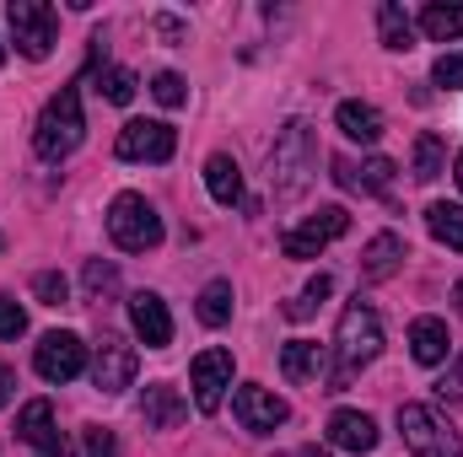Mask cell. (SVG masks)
<instances>
[{
	"mask_svg": "<svg viewBox=\"0 0 463 457\" xmlns=\"http://www.w3.org/2000/svg\"><path fill=\"white\" fill-rule=\"evenodd\" d=\"M383 350V318L355 296L345 312H340V334H335V371H329V393H345L355 382L361 366H372Z\"/></svg>",
	"mask_w": 463,
	"mask_h": 457,
	"instance_id": "1",
	"label": "cell"
},
{
	"mask_svg": "<svg viewBox=\"0 0 463 457\" xmlns=\"http://www.w3.org/2000/svg\"><path fill=\"white\" fill-rule=\"evenodd\" d=\"M318 173V135L307 118H291L280 135H275V151H269V183L280 200H302L307 183Z\"/></svg>",
	"mask_w": 463,
	"mask_h": 457,
	"instance_id": "2",
	"label": "cell"
},
{
	"mask_svg": "<svg viewBox=\"0 0 463 457\" xmlns=\"http://www.w3.org/2000/svg\"><path fill=\"white\" fill-rule=\"evenodd\" d=\"M81 135H87V118H81V92H76V87H60V92L43 103V114H38L33 151H38L43 162H65V156L81 145Z\"/></svg>",
	"mask_w": 463,
	"mask_h": 457,
	"instance_id": "3",
	"label": "cell"
},
{
	"mask_svg": "<svg viewBox=\"0 0 463 457\" xmlns=\"http://www.w3.org/2000/svg\"><path fill=\"white\" fill-rule=\"evenodd\" d=\"M109 237H114L124 253H151L162 247V216L146 194H118L109 205Z\"/></svg>",
	"mask_w": 463,
	"mask_h": 457,
	"instance_id": "4",
	"label": "cell"
},
{
	"mask_svg": "<svg viewBox=\"0 0 463 457\" xmlns=\"http://www.w3.org/2000/svg\"><path fill=\"white\" fill-rule=\"evenodd\" d=\"M399 431H404L410 457H463L458 431H453L431 404H399Z\"/></svg>",
	"mask_w": 463,
	"mask_h": 457,
	"instance_id": "5",
	"label": "cell"
},
{
	"mask_svg": "<svg viewBox=\"0 0 463 457\" xmlns=\"http://www.w3.org/2000/svg\"><path fill=\"white\" fill-rule=\"evenodd\" d=\"M5 22H11V38L27 60H49L54 54V38H60V16L54 5L43 0H11L5 5Z\"/></svg>",
	"mask_w": 463,
	"mask_h": 457,
	"instance_id": "6",
	"label": "cell"
},
{
	"mask_svg": "<svg viewBox=\"0 0 463 457\" xmlns=\"http://www.w3.org/2000/svg\"><path fill=\"white\" fill-rule=\"evenodd\" d=\"M118 162H167L173 151H178V135H173V124H162V118H129L124 129H118Z\"/></svg>",
	"mask_w": 463,
	"mask_h": 457,
	"instance_id": "7",
	"label": "cell"
},
{
	"mask_svg": "<svg viewBox=\"0 0 463 457\" xmlns=\"http://www.w3.org/2000/svg\"><path fill=\"white\" fill-rule=\"evenodd\" d=\"M350 231V216L340 210V205H324L318 216H307L302 227H291L286 237H280V247H286V258H318L335 237H345Z\"/></svg>",
	"mask_w": 463,
	"mask_h": 457,
	"instance_id": "8",
	"label": "cell"
},
{
	"mask_svg": "<svg viewBox=\"0 0 463 457\" xmlns=\"http://www.w3.org/2000/svg\"><path fill=\"white\" fill-rule=\"evenodd\" d=\"M33 366H38V377L43 382H71V377H81L87 371V344L76 340V334H65V329H54V334H43L38 350H33Z\"/></svg>",
	"mask_w": 463,
	"mask_h": 457,
	"instance_id": "9",
	"label": "cell"
},
{
	"mask_svg": "<svg viewBox=\"0 0 463 457\" xmlns=\"http://www.w3.org/2000/svg\"><path fill=\"white\" fill-rule=\"evenodd\" d=\"M189 387H194V409L216 415L232 387V350H200L194 366H189Z\"/></svg>",
	"mask_w": 463,
	"mask_h": 457,
	"instance_id": "10",
	"label": "cell"
},
{
	"mask_svg": "<svg viewBox=\"0 0 463 457\" xmlns=\"http://www.w3.org/2000/svg\"><path fill=\"white\" fill-rule=\"evenodd\" d=\"M232 409H237L242 431H253V436H264V431H275V425H286V420H291L286 398H275V393H269V387H259V382H242V387H237V398H232Z\"/></svg>",
	"mask_w": 463,
	"mask_h": 457,
	"instance_id": "11",
	"label": "cell"
},
{
	"mask_svg": "<svg viewBox=\"0 0 463 457\" xmlns=\"http://www.w3.org/2000/svg\"><path fill=\"white\" fill-rule=\"evenodd\" d=\"M135 371H140V360H135V350H129L124 340L109 334V340L98 344V360H92V387H98V393L114 398V393H124V387H135Z\"/></svg>",
	"mask_w": 463,
	"mask_h": 457,
	"instance_id": "12",
	"label": "cell"
},
{
	"mask_svg": "<svg viewBox=\"0 0 463 457\" xmlns=\"http://www.w3.org/2000/svg\"><path fill=\"white\" fill-rule=\"evenodd\" d=\"M129 323H135L146 350H167L173 344V312H167V302L156 291H135L129 296Z\"/></svg>",
	"mask_w": 463,
	"mask_h": 457,
	"instance_id": "13",
	"label": "cell"
},
{
	"mask_svg": "<svg viewBox=\"0 0 463 457\" xmlns=\"http://www.w3.org/2000/svg\"><path fill=\"white\" fill-rule=\"evenodd\" d=\"M329 447L335 452H372L377 447V420L361 415V409H335L329 415Z\"/></svg>",
	"mask_w": 463,
	"mask_h": 457,
	"instance_id": "14",
	"label": "cell"
},
{
	"mask_svg": "<svg viewBox=\"0 0 463 457\" xmlns=\"http://www.w3.org/2000/svg\"><path fill=\"white\" fill-rule=\"evenodd\" d=\"M399 264H404V237L377 231V237L366 242V253H361V280L383 285V280H393V275H399Z\"/></svg>",
	"mask_w": 463,
	"mask_h": 457,
	"instance_id": "15",
	"label": "cell"
},
{
	"mask_svg": "<svg viewBox=\"0 0 463 457\" xmlns=\"http://www.w3.org/2000/svg\"><path fill=\"white\" fill-rule=\"evenodd\" d=\"M140 415H146V431H173V425H184L189 404H184L167 382H151L146 398H140Z\"/></svg>",
	"mask_w": 463,
	"mask_h": 457,
	"instance_id": "16",
	"label": "cell"
},
{
	"mask_svg": "<svg viewBox=\"0 0 463 457\" xmlns=\"http://www.w3.org/2000/svg\"><path fill=\"white\" fill-rule=\"evenodd\" d=\"M16 436H22L27 447H38V452L60 447V431H54V409H49V398L22 404V415H16Z\"/></svg>",
	"mask_w": 463,
	"mask_h": 457,
	"instance_id": "17",
	"label": "cell"
},
{
	"mask_svg": "<svg viewBox=\"0 0 463 457\" xmlns=\"http://www.w3.org/2000/svg\"><path fill=\"white\" fill-rule=\"evenodd\" d=\"M448 350H453V340H448V323H442V318H415V323H410V355H415L420 366H442Z\"/></svg>",
	"mask_w": 463,
	"mask_h": 457,
	"instance_id": "18",
	"label": "cell"
},
{
	"mask_svg": "<svg viewBox=\"0 0 463 457\" xmlns=\"http://www.w3.org/2000/svg\"><path fill=\"white\" fill-rule=\"evenodd\" d=\"M324 366H329V350L313 344V340H291L286 350H280V371H286L291 382H318Z\"/></svg>",
	"mask_w": 463,
	"mask_h": 457,
	"instance_id": "19",
	"label": "cell"
},
{
	"mask_svg": "<svg viewBox=\"0 0 463 457\" xmlns=\"http://www.w3.org/2000/svg\"><path fill=\"white\" fill-rule=\"evenodd\" d=\"M205 189H211V200L216 205H242V167L232 162L227 151H216L211 162H205Z\"/></svg>",
	"mask_w": 463,
	"mask_h": 457,
	"instance_id": "20",
	"label": "cell"
},
{
	"mask_svg": "<svg viewBox=\"0 0 463 457\" xmlns=\"http://www.w3.org/2000/svg\"><path fill=\"white\" fill-rule=\"evenodd\" d=\"M377 38H383V49H393V54L415 49V22H410V11H404L399 0H383V5H377Z\"/></svg>",
	"mask_w": 463,
	"mask_h": 457,
	"instance_id": "21",
	"label": "cell"
},
{
	"mask_svg": "<svg viewBox=\"0 0 463 457\" xmlns=\"http://www.w3.org/2000/svg\"><path fill=\"white\" fill-rule=\"evenodd\" d=\"M393 173H399V167H393L388 156H372V162H366L361 173H355L350 162H340V167H335V178H340L345 189H361V194H383V189L393 183Z\"/></svg>",
	"mask_w": 463,
	"mask_h": 457,
	"instance_id": "22",
	"label": "cell"
},
{
	"mask_svg": "<svg viewBox=\"0 0 463 457\" xmlns=\"http://www.w3.org/2000/svg\"><path fill=\"white\" fill-rule=\"evenodd\" d=\"M340 129H345V140H361V145H377L383 140V114L372 108V103H340Z\"/></svg>",
	"mask_w": 463,
	"mask_h": 457,
	"instance_id": "23",
	"label": "cell"
},
{
	"mask_svg": "<svg viewBox=\"0 0 463 457\" xmlns=\"http://www.w3.org/2000/svg\"><path fill=\"white\" fill-rule=\"evenodd\" d=\"M420 33H426L431 43H453V38H463V0L458 5H426V11H420Z\"/></svg>",
	"mask_w": 463,
	"mask_h": 457,
	"instance_id": "24",
	"label": "cell"
},
{
	"mask_svg": "<svg viewBox=\"0 0 463 457\" xmlns=\"http://www.w3.org/2000/svg\"><path fill=\"white\" fill-rule=\"evenodd\" d=\"M442 173H448V145H442V135L426 129V135L415 140V178H420V183H437Z\"/></svg>",
	"mask_w": 463,
	"mask_h": 457,
	"instance_id": "25",
	"label": "cell"
},
{
	"mask_svg": "<svg viewBox=\"0 0 463 457\" xmlns=\"http://www.w3.org/2000/svg\"><path fill=\"white\" fill-rule=\"evenodd\" d=\"M426 227H431V237H437L442 247L463 253V205H431V210H426Z\"/></svg>",
	"mask_w": 463,
	"mask_h": 457,
	"instance_id": "26",
	"label": "cell"
},
{
	"mask_svg": "<svg viewBox=\"0 0 463 457\" xmlns=\"http://www.w3.org/2000/svg\"><path fill=\"white\" fill-rule=\"evenodd\" d=\"M194 312H200L205 329H222V323L232 318V285L227 280H211V285L200 291V307H194Z\"/></svg>",
	"mask_w": 463,
	"mask_h": 457,
	"instance_id": "27",
	"label": "cell"
},
{
	"mask_svg": "<svg viewBox=\"0 0 463 457\" xmlns=\"http://www.w3.org/2000/svg\"><path fill=\"white\" fill-rule=\"evenodd\" d=\"M81 285H87V296H92V302H103V296H114L118 269L109 264V258H87V269H81Z\"/></svg>",
	"mask_w": 463,
	"mask_h": 457,
	"instance_id": "28",
	"label": "cell"
},
{
	"mask_svg": "<svg viewBox=\"0 0 463 457\" xmlns=\"http://www.w3.org/2000/svg\"><path fill=\"white\" fill-rule=\"evenodd\" d=\"M135 87H140V81H135V76H129L124 65H109V70L98 76V92H103V98H109L114 108H124V103L135 98Z\"/></svg>",
	"mask_w": 463,
	"mask_h": 457,
	"instance_id": "29",
	"label": "cell"
},
{
	"mask_svg": "<svg viewBox=\"0 0 463 457\" xmlns=\"http://www.w3.org/2000/svg\"><path fill=\"white\" fill-rule=\"evenodd\" d=\"M151 98H156L162 108H184V103H189V92H184V76H178V70H162V76H151Z\"/></svg>",
	"mask_w": 463,
	"mask_h": 457,
	"instance_id": "30",
	"label": "cell"
},
{
	"mask_svg": "<svg viewBox=\"0 0 463 457\" xmlns=\"http://www.w3.org/2000/svg\"><path fill=\"white\" fill-rule=\"evenodd\" d=\"M33 296H38L43 307H65L71 285H65V275H54V269H38V275H33Z\"/></svg>",
	"mask_w": 463,
	"mask_h": 457,
	"instance_id": "31",
	"label": "cell"
},
{
	"mask_svg": "<svg viewBox=\"0 0 463 457\" xmlns=\"http://www.w3.org/2000/svg\"><path fill=\"white\" fill-rule=\"evenodd\" d=\"M437 398H442V404H458L463 398V350L448 360V371L437 377Z\"/></svg>",
	"mask_w": 463,
	"mask_h": 457,
	"instance_id": "32",
	"label": "cell"
},
{
	"mask_svg": "<svg viewBox=\"0 0 463 457\" xmlns=\"http://www.w3.org/2000/svg\"><path fill=\"white\" fill-rule=\"evenodd\" d=\"M27 334V312L16 307V296H0V340H22Z\"/></svg>",
	"mask_w": 463,
	"mask_h": 457,
	"instance_id": "33",
	"label": "cell"
},
{
	"mask_svg": "<svg viewBox=\"0 0 463 457\" xmlns=\"http://www.w3.org/2000/svg\"><path fill=\"white\" fill-rule=\"evenodd\" d=\"M431 81H437V87H448V92L463 87V54H442V60H437V70H431Z\"/></svg>",
	"mask_w": 463,
	"mask_h": 457,
	"instance_id": "34",
	"label": "cell"
},
{
	"mask_svg": "<svg viewBox=\"0 0 463 457\" xmlns=\"http://www.w3.org/2000/svg\"><path fill=\"white\" fill-rule=\"evenodd\" d=\"M87 457H118V442H114V431H103V425H92V431H87Z\"/></svg>",
	"mask_w": 463,
	"mask_h": 457,
	"instance_id": "35",
	"label": "cell"
},
{
	"mask_svg": "<svg viewBox=\"0 0 463 457\" xmlns=\"http://www.w3.org/2000/svg\"><path fill=\"white\" fill-rule=\"evenodd\" d=\"M329 291H335V280H329V275H313V280H307V291H302V302H313V307H318Z\"/></svg>",
	"mask_w": 463,
	"mask_h": 457,
	"instance_id": "36",
	"label": "cell"
},
{
	"mask_svg": "<svg viewBox=\"0 0 463 457\" xmlns=\"http://www.w3.org/2000/svg\"><path fill=\"white\" fill-rule=\"evenodd\" d=\"M11 393H16V371H11V366H0V409L11 404Z\"/></svg>",
	"mask_w": 463,
	"mask_h": 457,
	"instance_id": "37",
	"label": "cell"
},
{
	"mask_svg": "<svg viewBox=\"0 0 463 457\" xmlns=\"http://www.w3.org/2000/svg\"><path fill=\"white\" fill-rule=\"evenodd\" d=\"M156 33H162V38H184V27H178L173 16H156Z\"/></svg>",
	"mask_w": 463,
	"mask_h": 457,
	"instance_id": "38",
	"label": "cell"
},
{
	"mask_svg": "<svg viewBox=\"0 0 463 457\" xmlns=\"http://www.w3.org/2000/svg\"><path fill=\"white\" fill-rule=\"evenodd\" d=\"M297 457H335V447H302Z\"/></svg>",
	"mask_w": 463,
	"mask_h": 457,
	"instance_id": "39",
	"label": "cell"
},
{
	"mask_svg": "<svg viewBox=\"0 0 463 457\" xmlns=\"http://www.w3.org/2000/svg\"><path fill=\"white\" fill-rule=\"evenodd\" d=\"M38 457H71V447L60 442V447H49V452H38Z\"/></svg>",
	"mask_w": 463,
	"mask_h": 457,
	"instance_id": "40",
	"label": "cell"
},
{
	"mask_svg": "<svg viewBox=\"0 0 463 457\" xmlns=\"http://www.w3.org/2000/svg\"><path fill=\"white\" fill-rule=\"evenodd\" d=\"M453 178H458V189H463V151H458V162H453Z\"/></svg>",
	"mask_w": 463,
	"mask_h": 457,
	"instance_id": "41",
	"label": "cell"
},
{
	"mask_svg": "<svg viewBox=\"0 0 463 457\" xmlns=\"http://www.w3.org/2000/svg\"><path fill=\"white\" fill-rule=\"evenodd\" d=\"M453 302H458V312H463V280H458V285H453Z\"/></svg>",
	"mask_w": 463,
	"mask_h": 457,
	"instance_id": "42",
	"label": "cell"
},
{
	"mask_svg": "<svg viewBox=\"0 0 463 457\" xmlns=\"http://www.w3.org/2000/svg\"><path fill=\"white\" fill-rule=\"evenodd\" d=\"M0 65H5V43H0Z\"/></svg>",
	"mask_w": 463,
	"mask_h": 457,
	"instance_id": "43",
	"label": "cell"
}]
</instances>
